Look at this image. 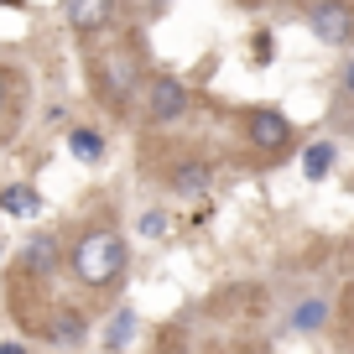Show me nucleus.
<instances>
[{
    "mask_svg": "<svg viewBox=\"0 0 354 354\" xmlns=\"http://www.w3.org/2000/svg\"><path fill=\"white\" fill-rule=\"evenodd\" d=\"M88 78H94V94H100L104 110H125L136 94V84H141V47L131 42V37H115V42L94 47V57H88Z\"/></svg>",
    "mask_w": 354,
    "mask_h": 354,
    "instance_id": "nucleus-1",
    "label": "nucleus"
},
{
    "mask_svg": "<svg viewBox=\"0 0 354 354\" xmlns=\"http://www.w3.org/2000/svg\"><path fill=\"white\" fill-rule=\"evenodd\" d=\"M73 277L84 287H110L115 277L125 271V240L115 230H88L84 240H73Z\"/></svg>",
    "mask_w": 354,
    "mask_h": 354,
    "instance_id": "nucleus-2",
    "label": "nucleus"
},
{
    "mask_svg": "<svg viewBox=\"0 0 354 354\" xmlns=\"http://www.w3.org/2000/svg\"><path fill=\"white\" fill-rule=\"evenodd\" d=\"M245 136L261 156H281L292 146V120L281 110H250L245 115Z\"/></svg>",
    "mask_w": 354,
    "mask_h": 354,
    "instance_id": "nucleus-3",
    "label": "nucleus"
},
{
    "mask_svg": "<svg viewBox=\"0 0 354 354\" xmlns=\"http://www.w3.org/2000/svg\"><path fill=\"white\" fill-rule=\"evenodd\" d=\"M302 16H308V26H313L318 42H328V47L354 42V11L349 6H308Z\"/></svg>",
    "mask_w": 354,
    "mask_h": 354,
    "instance_id": "nucleus-4",
    "label": "nucleus"
},
{
    "mask_svg": "<svg viewBox=\"0 0 354 354\" xmlns=\"http://www.w3.org/2000/svg\"><path fill=\"white\" fill-rule=\"evenodd\" d=\"M146 110H151V120L156 125H167V120H177V115L188 110V88L177 84V78H167V73H156L151 84H146Z\"/></svg>",
    "mask_w": 354,
    "mask_h": 354,
    "instance_id": "nucleus-5",
    "label": "nucleus"
},
{
    "mask_svg": "<svg viewBox=\"0 0 354 354\" xmlns=\"http://www.w3.org/2000/svg\"><path fill=\"white\" fill-rule=\"evenodd\" d=\"M53 266H57V234H32L26 250H21V271H16V277L21 281H47Z\"/></svg>",
    "mask_w": 354,
    "mask_h": 354,
    "instance_id": "nucleus-6",
    "label": "nucleus"
},
{
    "mask_svg": "<svg viewBox=\"0 0 354 354\" xmlns=\"http://www.w3.org/2000/svg\"><path fill=\"white\" fill-rule=\"evenodd\" d=\"M42 333L53 344H84V333H88V318L78 308H57V313H47L42 318Z\"/></svg>",
    "mask_w": 354,
    "mask_h": 354,
    "instance_id": "nucleus-7",
    "label": "nucleus"
},
{
    "mask_svg": "<svg viewBox=\"0 0 354 354\" xmlns=\"http://www.w3.org/2000/svg\"><path fill=\"white\" fill-rule=\"evenodd\" d=\"M0 214L6 219H37L42 214V193L32 183H11V188H0Z\"/></svg>",
    "mask_w": 354,
    "mask_h": 354,
    "instance_id": "nucleus-8",
    "label": "nucleus"
},
{
    "mask_svg": "<svg viewBox=\"0 0 354 354\" xmlns=\"http://www.w3.org/2000/svg\"><path fill=\"white\" fill-rule=\"evenodd\" d=\"M68 26H73V32H88V37H100L104 26L115 21V6H94V0H78V6H68Z\"/></svg>",
    "mask_w": 354,
    "mask_h": 354,
    "instance_id": "nucleus-9",
    "label": "nucleus"
},
{
    "mask_svg": "<svg viewBox=\"0 0 354 354\" xmlns=\"http://www.w3.org/2000/svg\"><path fill=\"white\" fill-rule=\"evenodd\" d=\"M172 188L183 193V198H193V193L209 188V162H198V156H188V162L172 167Z\"/></svg>",
    "mask_w": 354,
    "mask_h": 354,
    "instance_id": "nucleus-10",
    "label": "nucleus"
},
{
    "mask_svg": "<svg viewBox=\"0 0 354 354\" xmlns=\"http://www.w3.org/2000/svg\"><path fill=\"white\" fill-rule=\"evenodd\" d=\"M333 156H339L333 141H313L308 151H302V177H308V183H323V177L333 172Z\"/></svg>",
    "mask_w": 354,
    "mask_h": 354,
    "instance_id": "nucleus-11",
    "label": "nucleus"
},
{
    "mask_svg": "<svg viewBox=\"0 0 354 354\" xmlns=\"http://www.w3.org/2000/svg\"><path fill=\"white\" fill-rule=\"evenodd\" d=\"M68 151L78 156V162H104V136L100 131H88V125H73V131H68Z\"/></svg>",
    "mask_w": 354,
    "mask_h": 354,
    "instance_id": "nucleus-12",
    "label": "nucleus"
},
{
    "mask_svg": "<svg viewBox=\"0 0 354 354\" xmlns=\"http://www.w3.org/2000/svg\"><path fill=\"white\" fill-rule=\"evenodd\" d=\"M131 339H136V308H120V313L110 318V328H104V349L120 354Z\"/></svg>",
    "mask_w": 354,
    "mask_h": 354,
    "instance_id": "nucleus-13",
    "label": "nucleus"
},
{
    "mask_svg": "<svg viewBox=\"0 0 354 354\" xmlns=\"http://www.w3.org/2000/svg\"><path fill=\"white\" fill-rule=\"evenodd\" d=\"M323 318H328V302H323V297H308L297 313H292V328H297V333H318Z\"/></svg>",
    "mask_w": 354,
    "mask_h": 354,
    "instance_id": "nucleus-14",
    "label": "nucleus"
},
{
    "mask_svg": "<svg viewBox=\"0 0 354 354\" xmlns=\"http://www.w3.org/2000/svg\"><path fill=\"white\" fill-rule=\"evenodd\" d=\"M167 224H172V219H167V209H151V214H141V234H146V240L167 234Z\"/></svg>",
    "mask_w": 354,
    "mask_h": 354,
    "instance_id": "nucleus-15",
    "label": "nucleus"
},
{
    "mask_svg": "<svg viewBox=\"0 0 354 354\" xmlns=\"http://www.w3.org/2000/svg\"><path fill=\"white\" fill-rule=\"evenodd\" d=\"M271 53H277V42H271V32H255V63H271Z\"/></svg>",
    "mask_w": 354,
    "mask_h": 354,
    "instance_id": "nucleus-16",
    "label": "nucleus"
},
{
    "mask_svg": "<svg viewBox=\"0 0 354 354\" xmlns=\"http://www.w3.org/2000/svg\"><path fill=\"white\" fill-rule=\"evenodd\" d=\"M339 88H344V100H354V57L344 63V73H339Z\"/></svg>",
    "mask_w": 354,
    "mask_h": 354,
    "instance_id": "nucleus-17",
    "label": "nucleus"
},
{
    "mask_svg": "<svg viewBox=\"0 0 354 354\" xmlns=\"http://www.w3.org/2000/svg\"><path fill=\"white\" fill-rule=\"evenodd\" d=\"M6 88H11V73H0V110H6Z\"/></svg>",
    "mask_w": 354,
    "mask_h": 354,
    "instance_id": "nucleus-18",
    "label": "nucleus"
},
{
    "mask_svg": "<svg viewBox=\"0 0 354 354\" xmlns=\"http://www.w3.org/2000/svg\"><path fill=\"white\" fill-rule=\"evenodd\" d=\"M0 354H26V349H21V344H0Z\"/></svg>",
    "mask_w": 354,
    "mask_h": 354,
    "instance_id": "nucleus-19",
    "label": "nucleus"
}]
</instances>
